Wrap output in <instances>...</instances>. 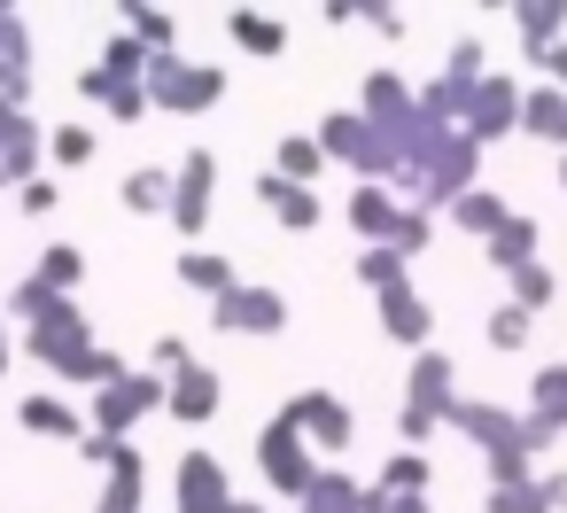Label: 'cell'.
Here are the masks:
<instances>
[{"label": "cell", "instance_id": "cell-45", "mask_svg": "<svg viewBox=\"0 0 567 513\" xmlns=\"http://www.w3.org/2000/svg\"><path fill=\"white\" fill-rule=\"evenodd\" d=\"M396 513H435V505L427 497H396Z\"/></svg>", "mask_w": 567, "mask_h": 513}, {"label": "cell", "instance_id": "cell-38", "mask_svg": "<svg viewBox=\"0 0 567 513\" xmlns=\"http://www.w3.org/2000/svg\"><path fill=\"white\" fill-rule=\"evenodd\" d=\"M48 156H55V164H94V133H86V125H55V133H48Z\"/></svg>", "mask_w": 567, "mask_h": 513}, {"label": "cell", "instance_id": "cell-15", "mask_svg": "<svg viewBox=\"0 0 567 513\" xmlns=\"http://www.w3.org/2000/svg\"><path fill=\"white\" fill-rule=\"evenodd\" d=\"M24 94H32V40H24L17 9H0V102L24 110Z\"/></svg>", "mask_w": 567, "mask_h": 513}, {"label": "cell", "instance_id": "cell-25", "mask_svg": "<svg viewBox=\"0 0 567 513\" xmlns=\"http://www.w3.org/2000/svg\"><path fill=\"white\" fill-rule=\"evenodd\" d=\"M141 482H148L141 451H133V443H117V459H110V490H102V505H94V513H141Z\"/></svg>", "mask_w": 567, "mask_h": 513}, {"label": "cell", "instance_id": "cell-1", "mask_svg": "<svg viewBox=\"0 0 567 513\" xmlns=\"http://www.w3.org/2000/svg\"><path fill=\"white\" fill-rule=\"evenodd\" d=\"M451 412H458V373H451V358H443V350H420V358H412V381H404V412H396L404 451H420Z\"/></svg>", "mask_w": 567, "mask_h": 513}, {"label": "cell", "instance_id": "cell-4", "mask_svg": "<svg viewBox=\"0 0 567 513\" xmlns=\"http://www.w3.org/2000/svg\"><path fill=\"white\" fill-rule=\"evenodd\" d=\"M218 94H226V71L218 63H187V55H156L148 63V102L172 110V117H203Z\"/></svg>", "mask_w": 567, "mask_h": 513}, {"label": "cell", "instance_id": "cell-29", "mask_svg": "<svg viewBox=\"0 0 567 513\" xmlns=\"http://www.w3.org/2000/svg\"><path fill=\"white\" fill-rule=\"evenodd\" d=\"M505 218H513V211H505V203H497L489 187H474V195H458V203H451V226H466L474 242H489V234H497Z\"/></svg>", "mask_w": 567, "mask_h": 513}, {"label": "cell", "instance_id": "cell-42", "mask_svg": "<svg viewBox=\"0 0 567 513\" xmlns=\"http://www.w3.org/2000/svg\"><path fill=\"white\" fill-rule=\"evenodd\" d=\"M358 513H396V490H381V482H365V497H358Z\"/></svg>", "mask_w": 567, "mask_h": 513}, {"label": "cell", "instance_id": "cell-23", "mask_svg": "<svg viewBox=\"0 0 567 513\" xmlns=\"http://www.w3.org/2000/svg\"><path fill=\"white\" fill-rule=\"evenodd\" d=\"M79 94H86V102H102L117 125H141V117L156 110V102H148V86H117V79H102V71H86V79H79Z\"/></svg>", "mask_w": 567, "mask_h": 513}, {"label": "cell", "instance_id": "cell-33", "mask_svg": "<svg viewBox=\"0 0 567 513\" xmlns=\"http://www.w3.org/2000/svg\"><path fill=\"white\" fill-rule=\"evenodd\" d=\"M551 296H559V280H551V265H544V257L513 273V304H520L528 319H536V311H551Z\"/></svg>", "mask_w": 567, "mask_h": 513}, {"label": "cell", "instance_id": "cell-13", "mask_svg": "<svg viewBox=\"0 0 567 513\" xmlns=\"http://www.w3.org/2000/svg\"><path fill=\"white\" fill-rule=\"evenodd\" d=\"M17 420H24V435H55V443H86V435H94L86 412H79L71 397H55V389H32V397L17 404Z\"/></svg>", "mask_w": 567, "mask_h": 513}, {"label": "cell", "instance_id": "cell-19", "mask_svg": "<svg viewBox=\"0 0 567 513\" xmlns=\"http://www.w3.org/2000/svg\"><path fill=\"white\" fill-rule=\"evenodd\" d=\"M257 195H265V211H272L288 234H311V226H319V195H311V187H296V179H280V172H265V179H257Z\"/></svg>", "mask_w": 567, "mask_h": 513}, {"label": "cell", "instance_id": "cell-34", "mask_svg": "<svg viewBox=\"0 0 567 513\" xmlns=\"http://www.w3.org/2000/svg\"><path fill=\"white\" fill-rule=\"evenodd\" d=\"M427 451H396L389 466H381V490H396V497H427Z\"/></svg>", "mask_w": 567, "mask_h": 513}, {"label": "cell", "instance_id": "cell-24", "mask_svg": "<svg viewBox=\"0 0 567 513\" xmlns=\"http://www.w3.org/2000/svg\"><path fill=\"white\" fill-rule=\"evenodd\" d=\"M172 187H179V164H141L133 179H125V211H141V218H172Z\"/></svg>", "mask_w": 567, "mask_h": 513}, {"label": "cell", "instance_id": "cell-26", "mask_svg": "<svg viewBox=\"0 0 567 513\" xmlns=\"http://www.w3.org/2000/svg\"><path fill=\"white\" fill-rule=\"evenodd\" d=\"M226 32H234V48H241V55H280V48H288V24H280V17H265V9H234V17H226Z\"/></svg>", "mask_w": 567, "mask_h": 513}, {"label": "cell", "instance_id": "cell-36", "mask_svg": "<svg viewBox=\"0 0 567 513\" xmlns=\"http://www.w3.org/2000/svg\"><path fill=\"white\" fill-rule=\"evenodd\" d=\"M427 242H435V218H427L420 203H404V218H396V234H389V249H396V257L412 265V257H420Z\"/></svg>", "mask_w": 567, "mask_h": 513}, {"label": "cell", "instance_id": "cell-21", "mask_svg": "<svg viewBox=\"0 0 567 513\" xmlns=\"http://www.w3.org/2000/svg\"><path fill=\"white\" fill-rule=\"evenodd\" d=\"M520 133H536V141H551V148L567 156V94H559V86H528V102H520Z\"/></svg>", "mask_w": 567, "mask_h": 513}, {"label": "cell", "instance_id": "cell-41", "mask_svg": "<svg viewBox=\"0 0 567 513\" xmlns=\"http://www.w3.org/2000/svg\"><path fill=\"white\" fill-rule=\"evenodd\" d=\"M358 24H373V32H389V40L404 32V17H396V9H358Z\"/></svg>", "mask_w": 567, "mask_h": 513}, {"label": "cell", "instance_id": "cell-27", "mask_svg": "<svg viewBox=\"0 0 567 513\" xmlns=\"http://www.w3.org/2000/svg\"><path fill=\"white\" fill-rule=\"evenodd\" d=\"M358 497H365V482H358V474L319 466V482L303 490V505H296V513H358Z\"/></svg>", "mask_w": 567, "mask_h": 513}, {"label": "cell", "instance_id": "cell-12", "mask_svg": "<svg viewBox=\"0 0 567 513\" xmlns=\"http://www.w3.org/2000/svg\"><path fill=\"white\" fill-rule=\"evenodd\" d=\"M559 428H567V366H536V381H528V451L559 443Z\"/></svg>", "mask_w": 567, "mask_h": 513}, {"label": "cell", "instance_id": "cell-17", "mask_svg": "<svg viewBox=\"0 0 567 513\" xmlns=\"http://www.w3.org/2000/svg\"><path fill=\"white\" fill-rule=\"evenodd\" d=\"M536 249H544V226H536V218H520V211H513V218H505V226L482 242V257H489L505 280H513L520 265H536Z\"/></svg>", "mask_w": 567, "mask_h": 513}, {"label": "cell", "instance_id": "cell-5", "mask_svg": "<svg viewBox=\"0 0 567 513\" xmlns=\"http://www.w3.org/2000/svg\"><path fill=\"white\" fill-rule=\"evenodd\" d=\"M164 404H172V381L148 366V373H125L117 389H102V397H94V428L125 443V435H133V420H141V412H164Z\"/></svg>", "mask_w": 567, "mask_h": 513}, {"label": "cell", "instance_id": "cell-20", "mask_svg": "<svg viewBox=\"0 0 567 513\" xmlns=\"http://www.w3.org/2000/svg\"><path fill=\"white\" fill-rule=\"evenodd\" d=\"M164 412H172V420H187V428H195V420H210V412H218V373H210V366H179V373H172V404H164Z\"/></svg>", "mask_w": 567, "mask_h": 513}, {"label": "cell", "instance_id": "cell-2", "mask_svg": "<svg viewBox=\"0 0 567 513\" xmlns=\"http://www.w3.org/2000/svg\"><path fill=\"white\" fill-rule=\"evenodd\" d=\"M257 466H265V490H272V497H296V505H303V490L319 482L311 435L296 428V412H288V404L265 420V435H257Z\"/></svg>", "mask_w": 567, "mask_h": 513}, {"label": "cell", "instance_id": "cell-10", "mask_svg": "<svg viewBox=\"0 0 567 513\" xmlns=\"http://www.w3.org/2000/svg\"><path fill=\"white\" fill-rule=\"evenodd\" d=\"M172 490H179V513H234V505H241L234 482H226V466H218L210 451H187V459L172 466Z\"/></svg>", "mask_w": 567, "mask_h": 513}, {"label": "cell", "instance_id": "cell-39", "mask_svg": "<svg viewBox=\"0 0 567 513\" xmlns=\"http://www.w3.org/2000/svg\"><path fill=\"white\" fill-rule=\"evenodd\" d=\"M55 304H71V296H55L48 280H24V288H17V319H48Z\"/></svg>", "mask_w": 567, "mask_h": 513}, {"label": "cell", "instance_id": "cell-43", "mask_svg": "<svg viewBox=\"0 0 567 513\" xmlns=\"http://www.w3.org/2000/svg\"><path fill=\"white\" fill-rule=\"evenodd\" d=\"M544 86H559V94H567V40L544 55Z\"/></svg>", "mask_w": 567, "mask_h": 513}, {"label": "cell", "instance_id": "cell-11", "mask_svg": "<svg viewBox=\"0 0 567 513\" xmlns=\"http://www.w3.org/2000/svg\"><path fill=\"white\" fill-rule=\"evenodd\" d=\"M288 412L319 451H350V435H358V420H350V404L334 389H303V397H288Z\"/></svg>", "mask_w": 567, "mask_h": 513}, {"label": "cell", "instance_id": "cell-47", "mask_svg": "<svg viewBox=\"0 0 567 513\" xmlns=\"http://www.w3.org/2000/svg\"><path fill=\"white\" fill-rule=\"evenodd\" d=\"M234 513H265V505H249V497H241V505H234Z\"/></svg>", "mask_w": 567, "mask_h": 513}, {"label": "cell", "instance_id": "cell-22", "mask_svg": "<svg viewBox=\"0 0 567 513\" xmlns=\"http://www.w3.org/2000/svg\"><path fill=\"white\" fill-rule=\"evenodd\" d=\"M117 24L148 48V55H179V17H164V9H148V0H125L117 9Z\"/></svg>", "mask_w": 567, "mask_h": 513}, {"label": "cell", "instance_id": "cell-48", "mask_svg": "<svg viewBox=\"0 0 567 513\" xmlns=\"http://www.w3.org/2000/svg\"><path fill=\"white\" fill-rule=\"evenodd\" d=\"M559 187H567V156H559Z\"/></svg>", "mask_w": 567, "mask_h": 513}, {"label": "cell", "instance_id": "cell-35", "mask_svg": "<svg viewBox=\"0 0 567 513\" xmlns=\"http://www.w3.org/2000/svg\"><path fill=\"white\" fill-rule=\"evenodd\" d=\"M489 513H551L544 474H528V482H497V490H489Z\"/></svg>", "mask_w": 567, "mask_h": 513}, {"label": "cell", "instance_id": "cell-30", "mask_svg": "<svg viewBox=\"0 0 567 513\" xmlns=\"http://www.w3.org/2000/svg\"><path fill=\"white\" fill-rule=\"evenodd\" d=\"M179 280H187V288H203L210 304L241 288V280H234V265H226V257H210V249H187V257H179Z\"/></svg>", "mask_w": 567, "mask_h": 513}, {"label": "cell", "instance_id": "cell-9", "mask_svg": "<svg viewBox=\"0 0 567 513\" xmlns=\"http://www.w3.org/2000/svg\"><path fill=\"white\" fill-rule=\"evenodd\" d=\"M210 195H218V156L210 148H187L179 156V187H172V226L179 234H203L210 226Z\"/></svg>", "mask_w": 567, "mask_h": 513}, {"label": "cell", "instance_id": "cell-32", "mask_svg": "<svg viewBox=\"0 0 567 513\" xmlns=\"http://www.w3.org/2000/svg\"><path fill=\"white\" fill-rule=\"evenodd\" d=\"M32 280H48V288H55V296H71V288H79V280H86V257H79V249H71V242H55V249H48V257H40V265H32Z\"/></svg>", "mask_w": 567, "mask_h": 513}, {"label": "cell", "instance_id": "cell-16", "mask_svg": "<svg viewBox=\"0 0 567 513\" xmlns=\"http://www.w3.org/2000/svg\"><path fill=\"white\" fill-rule=\"evenodd\" d=\"M396 218H404V203H396L389 187H358V195H350V234H358L365 249H389Z\"/></svg>", "mask_w": 567, "mask_h": 513}, {"label": "cell", "instance_id": "cell-18", "mask_svg": "<svg viewBox=\"0 0 567 513\" xmlns=\"http://www.w3.org/2000/svg\"><path fill=\"white\" fill-rule=\"evenodd\" d=\"M513 32H520L528 63L544 71V55H551V48H559V32H567V9H559V0H520V9H513Z\"/></svg>", "mask_w": 567, "mask_h": 513}, {"label": "cell", "instance_id": "cell-28", "mask_svg": "<svg viewBox=\"0 0 567 513\" xmlns=\"http://www.w3.org/2000/svg\"><path fill=\"white\" fill-rule=\"evenodd\" d=\"M272 172H280V179H296V187H311V179L327 172V148H319V133H288V141L272 148Z\"/></svg>", "mask_w": 567, "mask_h": 513}, {"label": "cell", "instance_id": "cell-14", "mask_svg": "<svg viewBox=\"0 0 567 513\" xmlns=\"http://www.w3.org/2000/svg\"><path fill=\"white\" fill-rule=\"evenodd\" d=\"M381 335L404 342V350H427V342H435V311H427V296H420V288L381 296Z\"/></svg>", "mask_w": 567, "mask_h": 513}, {"label": "cell", "instance_id": "cell-7", "mask_svg": "<svg viewBox=\"0 0 567 513\" xmlns=\"http://www.w3.org/2000/svg\"><path fill=\"white\" fill-rule=\"evenodd\" d=\"M24 350H32L40 366H55V373H63V366H79V358L94 350V327H86V311H79V304H55L48 319H32Z\"/></svg>", "mask_w": 567, "mask_h": 513}, {"label": "cell", "instance_id": "cell-46", "mask_svg": "<svg viewBox=\"0 0 567 513\" xmlns=\"http://www.w3.org/2000/svg\"><path fill=\"white\" fill-rule=\"evenodd\" d=\"M9 358H17V342H9V327H0V373H9Z\"/></svg>", "mask_w": 567, "mask_h": 513}, {"label": "cell", "instance_id": "cell-31", "mask_svg": "<svg viewBox=\"0 0 567 513\" xmlns=\"http://www.w3.org/2000/svg\"><path fill=\"white\" fill-rule=\"evenodd\" d=\"M358 280H365L373 296H396V288H412V265H404L396 249H365V257H358Z\"/></svg>", "mask_w": 567, "mask_h": 513}, {"label": "cell", "instance_id": "cell-8", "mask_svg": "<svg viewBox=\"0 0 567 513\" xmlns=\"http://www.w3.org/2000/svg\"><path fill=\"white\" fill-rule=\"evenodd\" d=\"M210 327L218 335H280L288 327V296L280 288H234L210 304Z\"/></svg>", "mask_w": 567, "mask_h": 513}, {"label": "cell", "instance_id": "cell-44", "mask_svg": "<svg viewBox=\"0 0 567 513\" xmlns=\"http://www.w3.org/2000/svg\"><path fill=\"white\" fill-rule=\"evenodd\" d=\"M544 497H551V513L567 505V474H544Z\"/></svg>", "mask_w": 567, "mask_h": 513}, {"label": "cell", "instance_id": "cell-37", "mask_svg": "<svg viewBox=\"0 0 567 513\" xmlns=\"http://www.w3.org/2000/svg\"><path fill=\"white\" fill-rule=\"evenodd\" d=\"M528 327H536V319H528L520 304H497V311H489V350H528Z\"/></svg>", "mask_w": 567, "mask_h": 513}, {"label": "cell", "instance_id": "cell-6", "mask_svg": "<svg viewBox=\"0 0 567 513\" xmlns=\"http://www.w3.org/2000/svg\"><path fill=\"white\" fill-rule=\"evenodd\" d=\"M520 102H528V86H513L505 71H489V79L474 86V110H466V141H474V148H489V141L520 133Z\"/></svg>", "mask_w": 567, "mask_h": 513}, {"label": "cell", "instance_id": "cell-40", "mask_svg": "<svg viewBox=\"0 0 567 513\" xmlns=\"http://www.w3.org/2000/svg\"><path fill=\"white\" fill-rule=\"evenodd\" d=\"M17 203H24L32 218H48V211L63 203V187H55V179H32V187H17Z\"/></svg>", "mask_w": 567, "mask_h": 513}, {"label": "cell", "instance_id": "cell-3", "mask_svg": "<svg viewBox=\"0 0 567 513\" xmlns=\"http://www.w3.org/2000/svg\"><path fill=\"white\" fill-rule=\"evenodd\" d=\"M319 148H327V164H350L365 187H381V179H396L404 164H396V148L358 117V110H334L327 125H319Z\"/></svg>", "mask_w": 567, "mask_h": 513}]
</instances>
